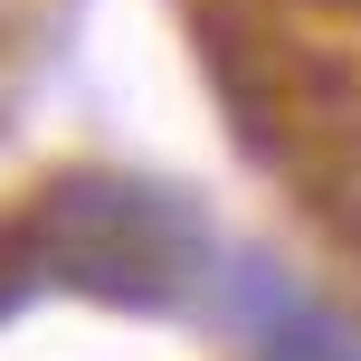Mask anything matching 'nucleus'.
<instances>
[{
	"label": "nucleus",
	"mask_w": 361,
	"mask_h": 361,
	"mask_svg": "<svg viewBox=\"0 0 361 361\" xmlns=\"http://www.w3.org/2000/svg\"><path fill=\"white\" fill-rule=\"evenodd\" d=\"M247 314H257V361H361V324L314 295L276 286L247 267Z\"/></svg>",
	"instance_id": "obj_2"
},
{
	"label": "nucleus",
	"mask_w": 361,
	"mask_h": 361,
	"mask_svg": "<svg viewBox=\"0 0 361 361\" xmlns=\"http://www.w3.org/2000/svg\"><path fill=\"white\" fill-rule=\"evenodd\" d=\"M10 238L29 247L38 276L86 286L105 305H180L209 267V228L200 209L162 180H124V171H67L10 219Z\"/></svg>",
	"instance_id": "obj_1"
}]
</instances>
